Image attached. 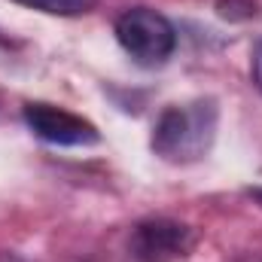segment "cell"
Segmentation results:
<instances>
[{
  "label": "cell",
  "instance_id": "2",
  "mask_svg": "<svg viewBox=\"0 0 262 262\" xmlns=\"http://www.w3.org/2000/svg\"><path fill=\"white\" fill-rule=\"evenodd\" d=\"M116 40L140 67L165 64L174 55V49H177L174 25L162 12H156L149 6L125 9L116 18Z\"/></svg>",
  "mask_w": 262,
  "mask_h": 262
},
{
  "label": "cell",
  "instance_id": "7",
  "mask_svg": "<svg viewBox=\"0 0 262 262\" xmlns=\"http://www.w3.org/2000/svg\"><path fill=\"white\" fill-rule=\"evenodd\" d=\"M253 195H256V201H262V189H256V192H253Z\"/></svg>",
  "mask_w": 262,
  "mask_h": 262
},
{
  "label": "cell",
  "instance_id": "5",
  "mask_svg": "<svg viewBox=\"0 0 262 262\" xmlns=\"http://www.w3.org/2000/svg\"><path fill=\"white\" fill-rule=\"evenodd\" d=\"M15 3L49 12V15H82V12L95 9L98 0H15Z\"/></svg>",
  "mask_w": 262,
  "mask_h": 262
},
{
  "label": "cell",
  "instance_id": "3",
  "mask_svg": "<svg viewBox=\"0 0 262 262\" xmlns=\"http://www.w3.org/2000/svg\"><path fill=\"white\" fill-rule=\"evenodd\" d=\"M192 232L171 220H146L131 232V256L137 262H174L192 247Z\"/></svg>",
  "mask_w": 262,
  "mask_h": 262
},
{
  "label": "cell",
  "instance_id": "4",
  "mask_svg": "<svg viewBox=\"0 0 262 262\" xmlns=\"http://www.w3.org/2000/svg\"><path fill=\"white\" fill-rule=\"evenodd\" d=\"M25 122L37 137L58 143V146H89L98 140V128L82 116L52 107V104H25Z\"/></svg>",
  "mask_w": 262,
  "mask_h": 262
},
{
  "label": "cell",
  "instance_id": "6",
  "mask_svg": "<svg viewBox=\"0 0 262 262\" xmlns=\"http://www.w3.org/2000/svg\"><path fill=\"white\" fill-rule=\"evenodd\" d=\"M253 82H256V89L262 92V40L256 43V49H253Z\"/></svg>",
  "mask_w": 262,
  "mask_h": 262
},
{
  "label": "cell",
  "instance_id": "1",
  "mask_svg": "<svg viewBox=\"0 0 262 262\" xmlns=\"http://www.w3.org/2000/svg\"><path fill=\"white\" fill-rule=\"evenodd\" d=\"M216 119H220V113H216V104L210 98L168 107L152 128L156 156H162L165 162H174V165L198 162L213 146Z\"/></svg>",
  "mask_w": 262,
  "mask_h": 262
}]
</instances>
